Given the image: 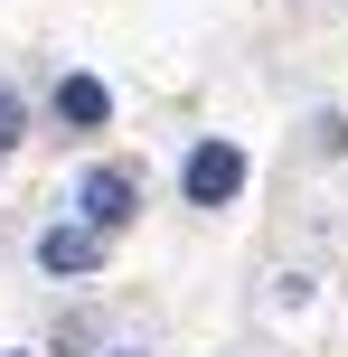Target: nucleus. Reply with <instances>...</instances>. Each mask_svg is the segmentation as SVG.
I'll return each mask as SVG.
<instances>
[{"label":"nucleus","mask_w":348,"mask_h":357,"mask_svg":"<svg viewBox=\"0 0 348 357\" xmlns=\"http://www.w3.org/2000/svg\"><path fill=\"white\" fill-rule=\"evenodd\" d=\"M179 188H188V207H226V197L245 188V151L236 142H198L188 169H179Z\"/></svg>","instance_id":"nucleus-1"},{"label":"nucleus","mask_w":348,"mask_h":357,"mask_svg":"<svg viewBox=\"0 0 348 357\" xmlns=\"http://www.w3.org/2000/svg\"><path fill=\"white\" fill-rule=\"evenodd\" d=\"M75 207H85V226H94V235H113V226L132 216V178H123V169H85Z\"/></svg>","instance_id":"nucleus-2"},{"label":"nucleus","mask_w":348,"mask_h":357,"mask_svg":"<svg viewBox=\"0 0 348 357\" xmlns=\"http://www.w3.org/2000/svg\"><path fill=\"white\" fill-rule=\"evenodd\" d=\"M38 264H47V273H94V264H104V235H94V226H47V235H38Z\"/></svg>","instance_id":"nucleus-3"},{"label":"nucleus","mask_w":348,"mask_h":357,"mask_svg":"<svg viewBox=\"0 0 348 357\" xmlns=\"http://www.w3.org/2000/svg\"><path fill=\"white\" fill-rule=\"evenodd\" d=\"M56 113H66V123H104V113H113V94H104V75H66V85H56Z\"/></svg>","instance_id":"nucleus-4"},{"label":"nucleus","mask_w":348,"mask_h":357,"mask_svg":"<svg viewBox=\"0 0 348 357\" xmlns=\"http://www.w3.org/2000/svg\"><path fill=\"white\" fill-rule=\"evenodd\" d=\"M10 151H19V94L0 85V160H10Z\"/></svg>","instance_id":"nucleus-5"},{"label":"nucleus","mask_w":348,"mask_h":357,"mask_svg":"<svg viewBox=\"0 0 348 357\" xmlns=\"http://www.w3.org/2000/svg\"><path fill=\"white\" fill-rule=\"evenodd\" d=\"M113 357H142V348H113Z\"/></svg>","instance_id":"nucleus-6"}]
</instances>
